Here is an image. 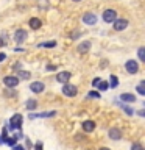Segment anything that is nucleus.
<instances>
[{
    "mask_svg": "<svg viewBox=\"0 0 145 150\" xmlns=\"http://www.w3.org/2000/svg\"><path fill=\"white\" fill-rule=\"evenodd\" d=\"M125 69H126L128 74L134 75V74H137V70H139V63H136L134 59H130V61L125 63Z\"/></svg>",
    "mask_w": 145,
    "mask_h": 150,
    "instance_id": "obj_3",
    "label": "nucleus"
},
{
    "mask_svg": "<svg viewBox=\"0 0 145 150\" xmlns=\"http://www.w3.org/2000/svg\"><path fill=\"white\" fill-rule=\"evenodd\" d=\"M3 83L6 88H16L19 84V78L17 77H13V75H6V77L3 78Z\"/></svg>",
    "mask_w": 145,
    "mask_h": 150,
    "instance_id": "obj_4",
    "label": "nucleus"
},
{
    "mask_svg": "<svg viewBox=\"0 0 145 150\" xmlns=\"http://www.w3.org/2000/svg\"><path fill=\"white\" fill-rule=\"evenodd\" d=\"M137 92L140 94V96H145V81L144 80L137 84Z\"/></svg>",
    "mask_w": 145,
    "mask_h": 150,
    "instance_id": "obj_22",
    "label": "nucleus"
},
{
    "mask_svg": "<svg viewBox=\"0 0 145 150\" xmlns=\"http://www.w3.org/2000/svg\"><path fill=\"white\" fill-rule=\"evenodd\" d=\"M17 75H19L17 78H22V80H28V78H30V75H31V74H30V72H27V70H22V69H20V70H19V74H17Z\"/></svg>",
    "mask_w": 145,
    "mask_h": 150,
    "instance_id": "obj_19",
    "label": "nucleus"
},
{
    "mask_svg": "<svg viewBox=\"0 0 145 150\" xmlns=\"http://www.w3.org/2000/svg\"><path fill=\"white\" fill-rule=\"evenodd\" d=\"M91 50V42L89 41H83L81 44L78 45V52L80 53H86V52H89Z\"/></svg>",
    "mask_w": 145,
    "mask_h": 150,
    "instance_id": "obj_14",
    "label": "nucleus"
},
{
    "mask_svg": "<svg viewBox=\"0 0 145 150\" xmlns=\"http://www.w3.org/2000/svg\"><path fill=\"white\" fill-rule=\"evenodd\" d=\"M22 122H23L22 114H14V116H11V119H9L8 127H9V128H20Z\"/></svg>",
    "mask_w": 145,
    "mask_h": 150,
    "instance_id": "obj_1",
    "label": "nucleus"
},
{
    "mask_svg": "<svg viewBox=\"0 0 145 150\" xmlns=\"http://www.w3.org/2000/svg\"><path fill=\"white\" fill-rule=\"evenodd\" d=\"M87 97L89 98H100V92H97V91H91L87 94Z\"/></svg>",
    "mask_w": 145,
    "mask_h": 150,
    "instance_id": "obj_26",
    "label": "nucleus"
},
{
    "mask_svg": "<svg viewBox=\"0 0 145 150\" xmlns=\"http://www.w3.org/2000/svg\"><path fill=\"white\" fill-rule=\"evenodd\" d=\"M34 150H42V142H36V145H34Z\"/></svg>",
    "mask_w": 145,
    "mask_h": 150,
    "instance_id": "obj_31",
    "label": "nucleus"
},
{
    "mask_svg": "<svg viewBox=\"0 0 145 150\" xmlns=\"http://www.w3.org/2000/svg\"><path fill=\"white\" fill-rule=\"evenodd\" d=\"M83 22L86 23V25H95L97 23V16L94 13H87L83 16Z\"/></svg>",
    "mask_w": 145,
    "mask_h": 150,
    "instance_id": "obj_8",
    "label": "nucleus"
},
{
    "mask_svg": "<svg viewBox=\"0 0 145 150\" xmlns=\"http://www.w3.org/2000/svg\"><path fill=\"white\" fill-rule=\"evenodd\" d=\"M63 94H64V96H67V97H75L78 94V89H77V86H73V84L65 83L63 86Z\"/></svg>",
    "mask_w": 145,
    "mask_h": 150,
    "instance_id": "obj_2",
    "label": "nucleus"
},
{
    "mask_svg": "<svg viewBox=\"0 0 145 150\" xmlns=\"http://www.w3.org/2000/svg\"><path fill=\"white\" fill-rule=\"evenodd\" d=\"M6 44H8V38H6V35L3 33V35L0 36V47H3V45H6Z\"/></svg>",
    "mask_w": 145,
    "mask_h": 150,
    "instance_id": "obj_25",
    "label": "nucleus"
},
{
    "mask_svg": "<svg viewBox=\"0 0 145 150\" xmlns=\"http://www.w3.org/2000/svg\"><path fill=\"white\" fill-rule=\"evenodd\" d=\"M115 17H117V13L114 11V9H106L105 13H103V21L105 22H114L115 21Z\"/></svg>",
    "mask_w": 145,
    "mask_h": 150,
    "instance_id": "obj_5",
    "label": "nucleus"
},
{
    "mask_svg": "<svg viewBox=\"0 0 145 150\" xmlns=\"http://www.w3.org/2000/svg\"><path fill=\"white\" fill-rule=\"evenodd\" d=\"M81 127H83V130L86 131V133H92V131L95 130V122L94 120H84L81 124Z\"/></svg>",
    "mask_w": 145,
    "mask_h": 150,
    "instance_id": "obj_11",
    "label": "nucleus"
},
{
    "mask_svg": "<svg viewBox=\"0 0 145 150\" xmlns=\"http://www.w3.org/2000/svg\"><path fill=\"white\" fill-rule=\"evenodd\" d=\"M100 150H111V149H108V147H101Z\"/></svg>",
    "mask_w": 145,
    "mask_h": 150,
    "instance_id": "obj_36",
    "label": "nucleus"
},
{
    "mask_svg": "<svg viewBox=\"0 0 145 150\" xmlns=\"http://www.w3.org/2000/svg\"><path fill=\"white\" fill-rule=\"evenodd\" d=\"M56 42L55 41H50V42H42V44H39V47H55Z\"/></svg>",
    "mask_w": 145,
    "mask_h": 150,
    "instance_id": "obj_28",
    "label": "nucleus"
},
{
    "mask_svg": "<svg viewBox=\"0 0 145 150\" xmlns=\"http://www.w3.org/2000/svg\"><path fill=\"white\" fill-rule=\"evenodd\" d=\"M109 138L114 139V141H119L122 138V131L119 128H115V127H112V128L109 130Z\"/></svg>",
    "mask_w": 145,
    "mask_h": 150,
    "instance_id": "obj_13",
    "label": "nucleus"
},
{
    "mask_svg": "<svg viewBox=\"0 0 145 150\" xmlns=\"http://www.w3.org/2000/svg\"><path fill=\"white\" fill-rule=\"evenodd\" d=\"M27 39V31L22 30V28H19V30H16V33H14V41L17 42V44H22L23 41Z\"/></svg>",
    "mask_w": 145,
    "mask_h": 150,
    "instance_id": "obj_6",
    "label": "nucleus"
},
{
    "mask_svg": "<svg viewBox=\"0 0 145 150\" xmlns=\"http://www.w3.org/2000/svg\"><path fill=\"white\" fill-rule=\"evenodd\" d=\"M13 150H25V149H23V145H13Z\"/></svg>",
    "mask_w": 145,
    "mask_h": 150,
    "instance_id": "obj_30",
    "label": "nucleus"
},
{
    "mask_svg": "<svg viewBox=\"0 0 145 150\" xmlns=\"http://www.w3.org/2000/svg\"><path fill=\"white\" fill-rule=\"evenodd\" d=\"M128 27V21L126 19H115L114 21V30L115 31H122Z\"/></svg>",
    "mask_w": 145,
    "mask_h": 150,
    "instance_id": "obj_7",
    "label": "nucleus"
},
{
    "mask_svg": "<svg viewBox=\"0 0 145 150\" xmlns=\"http://www.w3.org/2000/svg\"><path fill=\"white\" fill-rule=\"evenodd\" d=\"M30 27L33 28V30H39L41 28V25H42V22H41V19H37V17H31L30 19Z\"/></svg>",
    "mask_w": 145,
    "mask_h": 150,
    "instance_id": "obj_15",
    "label": "nucleus"
},
{
    "mask_svg": "<svg viewBox=\"0 0 145 150\" xmlns=\"http://www.w3.org/2000/svg\"><path fill=\"white\" fill-rule=\"evenodd\" d=\"M77 36H80V31H75V33H72V36H70V38H72V39H77Z\"/></svg>",
    "mask_w": 145,
    "mask_h": 150,
    "instance_id": "obj_32",
    "label": "nucleus"
},
{
    "mask_svg": "<svg viewBox=\"0 0 145 150\" xmlns=\"http://www.w3.org/2000/svg\"><path fill=\"white\" fill-rule=\"evenodd\" d=\"M56 114V111H50V112H42V114H33V112H30V119H36V117H53Z\"/></svg>",
    "mask_w": 145,
    "mask_h": 150,
    "instance_id": "obj_16",
    "label": "nucleus"
},
{
    "mask_svg": "<svg viewBox=\"0 0 145 150\" xmlns=\"http://www.w3.org/2000/svg\"><path fill=\"white\" fill-rule=\"evenodd\" d=\"M119 106H120L128 116H133V114H134V110H133V108H130L128 105H125V103H119Z\"/></svg>",
    "mask_w": 145,
    "mask_h": 150,
    "instance_id": "obj_17",
    "label": "nucleus"
},
{
    "mask_svg": "<svg viewBox=\"0 0 145 150\" xmlns=\"http://www.w3.org/2000/svg\"><path fill=\"white\" fill-rule=\"evenodd\" d=\"M117 84H119V80H117L115 75H111V83H109V88H117Z\"/></svg>",
    "mask_w": 145,
    "mask_h": 150,
    "instance_id": "obj_23",
    "label": "nucleus"
},
{
    "mask_svg": "<svg viewBox=\"0 0 145 150\" xmlns=\"http://www.w3.org/2000/svg\"><path fill=\"white\" fill-rule=\"evenodd\" d=\"M137 55H139V59L144 63V61H145V49H144V47H140V49L137 50Z\"/></svg>",
    "mask_w": 145,
    "mask_h": 150,
    "instance_id": "obj_24",
    "label": "nucleus"
},
{
    "mask_svg": "<svg viewBox=\"0 0 145 150\" xmlns=\"http://www.w3.org/2000/svg\"><path fill=\"white\" fill-rule=\"evenodd\" d=\"M131 150H145V149H144V145H142V144L134 142L133 145H131Z\"/></svg>",
    "mask_w": 145,
    "mask_h": 150,
    "instance_id": "obj_27",
    "label": "nucleus"
},
{
    "mask_svg": "<svg viewBox=\"0 0 145 150\" xmlns=\"http://www.w3.org/2000/svg\"><path fill=\"white\" fill-rule=\"evenodd\" d=\"M56 69V66H53V64H49L47 66V70H55Z\"/></svg>",
    "mask_w": 145,
    "mask_h": 150,
    "instance_id": "obj_33",
    "label": "nucleus"
},
{
    "mask_svg": "<svg viewBox=\"0 0 145 150\" xmlns=\"http://www.w3.org/2000/svg\"><path fill=\"white\" fill-rule=\"evenodd\" d=\"M100 81H101V80L98 78V77H97V78H94V80H92V86H94V88H97V84L100 83Z\"/></svg>",
    "mask_w": 145,
    "mask_h": 150,
    "instance_id": "obj_29",
    "label": "nucleus"
},
{
    "mask_svg": "<svg viewBox=\"0 0 145 150\" xmlns=\"http://www.w3.org/2000/svg\"><path fill=\"white\" fill-rule=\"evenodd\" d=\"M137 114L144 117V116H145V110H139V111H137Z\"/></svg>",
    "mask_w": 145,
    "mask_h": 150,
    "instance_id": "obj_34",
    "label": "nucleus"
},
{
    "mask_svg": "<svg viewBox=\"0 0 145 150\" xmlns=\"http://www.w3.org/2000/svg\"><path fill=\"white\" fill-rule=\"evenodd\" d=\"M25 106H27V110L33 111V110H34V108L37 106V102H36V100H28V102L25 103Z\"/></svg>",
    "mask_w": 145,
    "mask_h": 150,
    "instance_id": "obj_20",
    "label": "nucleus"
},
{
    "mask_svg": "<svg viewBox=\"0 0 145 150\" xmlns=\"http://www.w3.org/2000/svg\"><path fill=\"white\" fill-rule=\"evenodd\" d=\"M70 77H72V74L67 72V70H64V72H59L58 75H56V80H58V83H63L65 84L70 80Z\"/></svg>",
    "mask_w": 145,
    "mask_h": 150,
    "instance_id": "obj_9",
    "label": "nucleus"
},
{
    "mask_svg": "<svg viewBox=\"0 0 145 150\" xmlns=\"http://www.w3.org/2000/svg\"><path fill=\"white\" fill-rule=\"evenodd\" d=\"M5 58H6V55H5V53H0V61H3Z\"/></svg>",
    "mask_w": 145,
    "mask_h": 150,
    "instance_id": "obj_35",
    "label": "nucleus"
},
{
    "mask_svg": "<svg viewBox=\"0 0 145 150\" xmlns=\"http://www.w3.org/2000/svg\"><path fill=\"white\" fill-rule=\"evenodd\" d=\"M97 88L100 89V91H108V89H109V83L108 81H100L97 84Z\"/></svg>",
    "mask_w": 145,
    "mask_h": 150,
    "instance_id": "obj_21",
    "label": "nucleus"
},
{
    "mask_svg": "<svg viewBox=\"0 0 145 150\" xmlns=\"http://www.w3.org/2000/svg\"><path fill=\"white\" fill-rule=\"evenodd\" d=\"M44 88H45V84L42 83V81H33V83L30 84L31 92H36V94H41L42 91H44Z\"/></svg>",
    "mask_w": 145,
    "mask_h": 150,
    "instance_id": "obj_10",
    "label": "nucleus"
},
{
    "mask_svg": "<svg viewBox=\"0 0 145 150\" xmlns=\"http://www.w3.org/2000/svg\"><path fill=\"white\" fill-rule=\"evenodd\" d=\"M120 100L122 102H126V103H134L137 98H136L134 94H130V92H125V94H122L120 96Z\"/></svg>",
    "mask_w": 145,
    "mask_h": 150,
    "instance_id": "obj_12",
    "label": "nucleus"
},
{
    "mask_svg": "<svg viewBox=\"0 0 145 150\" xmlns=\"http://www.w3.org/2000/svg\"><path fill=\"white\" fill-rule=\"evenodd\" d=\"M3 96H5V97H16L17 94H16V91H14L13 88H6V89L3 91Z\"/></svg>",
    "mask_w": 145,
    "mask_h": 150,
    "instance_id": "obj_18",
    "label": "nucleus"
}]
</instances>
